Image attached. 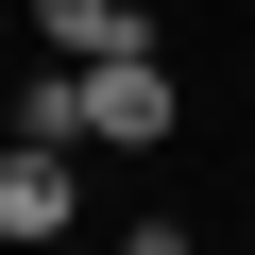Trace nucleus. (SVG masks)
I'll list each match as a JSON object with an SVG mask.
<instances>
[{
  "instance_id": "f257e3e1",
  "label": "nucleus",
  "mask_w": 255,
  "mask_h": 255,
  "mask_svg": "<svg viewBox=\"0 0 255 255\" xmlns=\"http://www.w3.org/2000/svg\"><path fill=\"white\" fill-rule=\"evenodd\" d=\"M68 119H85V153H170L187 85H170V51H119V68H68Z\"/></svg>"
},
{
  "instance_id": "f03ea898",
  "label": "nucleus",
  "mask_w": 255,
  "mask_h": 255,
  "mask_svg": "<svg viewBox=\"0 0 255 255\" xmlns=\"http://www.w3.org/2000/svg\"><path fill=\"white\" fill-rule=\"evenodd\" d=\"M68 187H85V153H34V136L0 153V255H51L68 238Z\"/></svg>"
},
{
  "instance_id": "7ed1b4c3",
  "label": "nucleus",
  "mask_w": 255,
  "mask_h": 255,
  "mask_svg": "<svg viewBox=\"0 0 255 255\" xmlns=\"http://www.w3.org/2000/svg\"><path fill=\"white\" fill-rule=\"evenodd\" d=\"M34 34H51V68H119V51H153L136 0H34Z\"/></svg>"
},
{
  "instance_id": "20e7f679",
  "label": "nucleus",
  "mask_w": 255,
  "mask_h": 255,
  "mask_svg": "<svg viewBox=\"0 0 255 255\" xmlns=\"http://www.w3.org/2000/svg\"><path fill=\"white\" fill-rule=\"evenodd\" d=\"M17 136H34V153H85V119H68V68H34V85H17Z\"/></svg>"
},
{
  "instance_id": "39448f33",
  "label": "nucleus",
  "mask_w": 255,
  "mask_h": 255,
  "mask_svg": "<svg viewBox=\"0 0 255 255\" xmlns=\"http://www.w3.org/2000/svg\"><path fill=\"white\" fill-rule=\"evenodd\" d=\"M119 255H204V238H187L170 204H136V221H119Z\"/></svg>"
}]
</instances>
